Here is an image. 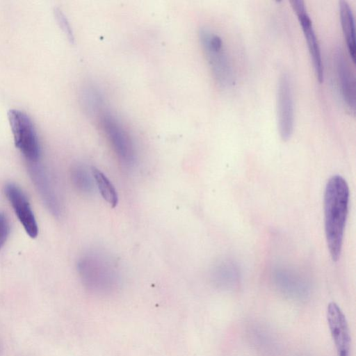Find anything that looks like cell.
Listing matches in <instances>:
<instances>
[{"label":"cell","instance_id":"cell-1","mask_svg":"<svg viewBox=\"0 0 356 356\" xmlns=\"http://www.w3.org/2000/svg\"><path fill=\"white\" fill-rule=\"evenodd\" d=\"M348 202L349 188L346 180L339 175L332 176L325 190L324 213L326 241L333 261L340 257Z\"/></svg>","mask_w":356,"mask_h":356},{"label":"cell","instance_id":"cell-2","mask_svg":"<svg viewBox=\"0 0 356 356\" xmlns=\"http://www.w3.org/2000/svg\"><path fill=\"white\" fill-rule=\"evenodd\" d=\"M198 35L214 79L220 86L229 87L233 83V72L222 38L207 27L200 28Z\"/></svg>","mask_w":356,"mask_h":356},{"label":"cell","instance_id":"cell-3","mask_svg":"<svg viewBox=\"0 0 356 356\" xmlns=\"http://www.w3.org/2000/svg\"><path fill=\"white\" fill-rule=\"evenodd\" d=\"M9 124L16 147L31 163L40 157V148L34 125L23 111L11 109L8 113Z\"/></svg>","mask_w":356,"mask_h":356},{"label":"cell","instance_id":"cell-4","mask_svg":"<svg viewBox=\"0 0 356 356\" xmlns=\"http://www.w3.org/2000/svg\"><path fill=\"white\" fill-rule=\"evenodd\" d=\"M77 268L87 285L104 286L116 277L115 263L108 255L99 250H90L81 257Z\"/></svg>","mask_w":356,"mask_h":356},{"label":"cell","instance_id":"cell-5","mask_svg":"<svg viewBox=\"0 0 356 356\" xmlns=\"http://www.w3.org/2000/svg\"><path fill=\"white\" fill-rule=\"evenodd\" d=\"M101 123L108 141L120 162L132 165L136 159V152L131 136L120 122L109 113L104 114Z\"/></svg>","mask_w":356,"mask_h":356},{"label":"cell","instance_id":"cell-6","mask_svg":"<svg viewBox=\"0 0 356 356\" xmlns=\"http://www.w3.org/2000/svg\"><path fill=\"white\" fill-rule=\"evenodd\" d=\"M276 102L280 136L283 140H288L293 131L294 106L291 81L286 72L279 77Z\"/></svg>","mask_w":356,"mask_h":356},{"label":"cell","instance_id":"cell-7","mask_svg":"<svg viewBox=\"0 0 356 356\" xmlns=\"http://www.w3.org/2000/svg\"><path fill=\"white\" fill-rule=\"evenodd\" d=\"M290 3L298 16L303 34L307 41L312 60L316 76L319 83L323 81L324 72L321 49L312 22L307 12L305 2L302 0L290 1Z\"/></svg>","mask_w":356,"mask_h":356},{"label":"cell","instance_id":"cell-8","mask_svg":"<svg viewBox=\"0 0 356 356\" xmlns=\"http://www.w3.org/2000/svg\"><path fill=\"white\" fill-rule=\"evenodd\" d=\"M327 320L338 356H349L350 336L345 315L340 307L331 302L327 308Z\"/></svg>","mask_w":356,"mask_h":356},{"label":"cell","instance_id":"cell-9","mask_svg":"<svg viewBox=\"0 0 356 356\" xmlns=\"http://www.w3.org/2000/svg\"><path fill=\"white\" fill-rule=\"evenodd\" d=\"M5 194L27 234L35 238L38 233V224L23 191L17 186L8 184L5 187Z\"/></svg>","mask_w":356,"mask_h":356},{"label":"cell","instance_id":"cell-10","mask_svg":"<svg viewBox=\"0 0 356 356\" xmlns=\"http://www.w3.org/2000/svg\"><path fill=\"white\" fill-rule=\"evenodd\" d=\"M29 171L32 180L48 209L55 216L60 215L61 202L51 175L35 163H32Z\"/></svg>","mask_w":356,"mask_h":356},{"label":"cell","instance_id":"cell-11","mask_svg":"<svg viewBox=\"0 0 356 356\" xmlns=\"http://www.w3.org/2000/svg\"><path fill=\"white\" fill-rule=\"evenodd\" d=\"M335 65L340 91L344 104L349 111H355V81L341 49L335 53Z\"/></svg>","mask_w":356,"mask_h":356},{"label":"cell","instance_id":"cell-12","mask_svg":"<svg viewBox=\"0 0 356 356\" xmlns=\"http://www.w3.org/2000/svg\"><path fill=\"white\" fill-rule=\"evenodd\" d=\"M339 15L342 31L346 41L348 50L353 62L355 60V31L353 10L349 3L344 0L339 2Z\"/></svg>","mask_w":356,"mask_h":356},{"label":"cell","instance_id":"cell-13","mask_svg":"<svg viewBox=\"0 0 356 356\" xmlns=\"http://www.w3.org/2000/svg\"><path fill=\"white\" fill-rule=\"evenodd\" d=\"M74 187L83 195H91L95 191V180L92 170L81 163L74 164L70 171Z\"/></svg>","mask_w":356,"mask_h":356},{"label":"cell","instance_id":"cell-14","mask_svg":"<svg viewBox=\"0 0 356 356\" xmlns=\"http://www.w3.org/2000/svg\"><path fill=\"white\" fill-rule=\"evenodd\" d=\"M80 101L83 111L88 115H94L102 108L104 99L99 88L88 83L81 89Z\"/></svg>","mask_w":356,"mask_h":356},{"label":"cell","instance_id":"cell-15","mask_svg":"<svg viewBox=\"0 0 356 356\" xmlns=\"http://www.w3.org/2000/svg\"><path fill=\"white\" fill-rule=\"evenodd\" d=\"M95 183L105 201L111 207H115L118 202L117 191L109 179L98 168L91 167Z\"/></svg>","mask_w":356,"mask_h":356},{"label":"cell","instance_id":"cell-16","mask_svg":"<svg viewBox=\"0 0 356 356\" xmlns=\"http://www.w3.org/2000/svg\"><path fill=\"white\" fill-rule=\"evenodd\" d=\"M10 223L4 213L0 212V249L5 244L9 233Z\"/></svg>","mask_w":356,"mask_h":356},{"label":"cell","instance_id":"cell-17","mask_svg":"<svg viewBox=\"0 0 356 356\" xmlns=\"http://www.w3.org/2000/svg\"><path fill=\"white\" fill-rule=\"evenodd\" d=\"M59 22L61 24V26L64 29L65 32L67 35L68 38L70 40H74V35L72 31V29L69 25V23L65 16L59 12L58 14Z\"/></svg>","mask_w":356,"mask_h":356}]
</instances>
